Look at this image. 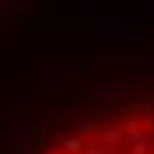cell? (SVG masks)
<instances>
[{
	"instance_id": "6da1fadb",
	"label": "cell",
	"mask_w": 154,
	"mask_h": 154,
	"mask_svg": "<svg viewBox=\"0 0 154 154\" xmlns=\"http://www.w3.org/2000/svg\"><path fill=\"white\" fill-rule=\"evenodd\" d=\"M36 154H154V93L86 104Z\"/></svg>"
}]
</instances>
